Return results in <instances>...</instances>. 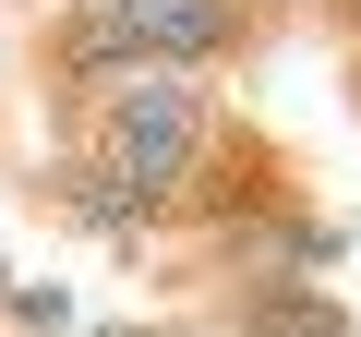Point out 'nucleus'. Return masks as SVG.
I'll return each mask as SVG.
<instances>
[{
  "label": "nucleus",
  "instance_id": "obj_1",
  "mask_svg": "<svg viewBox=\"0 0 361 337\" xmlns=\"http://www.w3.org/2000/svg\"><path fill=\"white\" fill-rule=\"evenodd\" d=\"M253 49H265L253 0H61L49 37H37V73H49L61 109H85L121 73H193V85H217Z\"/></svg>",
  "mask_w": 361,
  "mask_h": 337
},
{
  "label": "nucleus",
  "instance_id": "obj_2",
  "mask_svg": "<svg viewBox=\"0 0 361 337\" xmlns=\"http://www.w3.org/2000/svg\"><path fill=\"white\" fill-rule=\"evenodd\" d=\"M217 313H229V337H349V301L325 277H241Z\"/></svg>",
  "mask_w": 361,
  "mask_h": 337
},
{
  "label": "nucleus",
  "instance_id": "obj_3",
  "mask_svg": "<svg viewBox=\"0 0 361 337\" xmlns=\"http://www.w3.org/2000/svg\"><path fill=\"white\" fill-rule=\"evenodd\" d=\"M37 193H49V205H61L73 229H97V241H157V217H145V205H133L121 181H97V168H85V157H61V168H49V181H37Z\"/></svg>",
  "mask_w": 361,
  "mask_h": 337
},
{
  "label": "nucleus",
  "instance_id": "obj_4",
  "mask_svg": "<svg viewBox=\"0 0 361 337\" xmlns=\"http://www.w3.org/2000/svg\"><path fill=\"white\" fill-rule=\"evenodd\" d=\"M313 13H325V25L349 37V49H361V0H313Z\"/></svg>",
  "mask_w": 361,
  "mask_h": 337
},
{
  "label": "nucleus",
  "instance_id": "obj_5",
  "mask_svg": "<svg viewBox=\"0 0 361 337\" xmlns=\"http://www.w3.org/2000/svg\"><path fill=\"white\" fill-rule=\"evenodd\" d=\"M349 121H361V61H349Z\"/></svg>",
  "mask_w": 361,
  "mask_h": 337
},
{
  "label": "nucleus",
  "instance_id": "obj_6",
  "mask_svg": "<svg viewBox=\"0 0 361 337\" xmlns=\"http://www.w3.org/2000/svg\"><path fill=\"white\" fill-rule=\"evenodd\" d=\"M253 13H277V0H253Z\"/></svg>",
  "mask_w": 361,
  "mask_h": 337
}]
</instances>
